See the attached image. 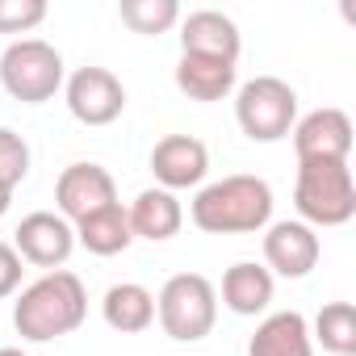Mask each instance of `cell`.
Listing matches in <instances>:
<instances>
[{"mask_svg": "<svg viewBox=\"0 0 356 356\" xmlns=\"http://www.w3.org/2000/svg\"><path fill=\"white\" fill-rule=\"evenodd\" d=\"M88 318V289L76 273L55 268L42 273L34 285L22 289V298L13 302V327L22 339L30 343H51L72 335L80 323Z\"/></svg>", "mask_w": 356, "mask_h": 356, "instance_id": "6da1fadb", "label": "cell"}, {"mask_svg": "<svg viewBox=\"0 0 356 356\" xmlns=\"http://www.w3.org/2000/svg\"><path fill=\"white\" fill-rule=\"evenodd\" d=\"M189 218L206 235H256L273 222V189L264 176H222V181L197 189Z\"/></svg>", "mask_w": 356, "mask_h": 356, "instance_id": "7a4b0ae2", "label": "cell"}, {"mask_svg": "<svg viewBox=\"0 0 356 356\" xmlns=\"http://www.w3.org/2000/svg\"><path fill=\"white\" fill-rule=\"evenodd\" d=\"M293 206L298 222L306 227H343L356 214V181L348 159H327V163H298L293 181Z\"/></svg>", "mask_w": 356, "mask_h": 356, "instance_id": "3957f363", "label": "cell"}, {"mask_svg": "<svg viewBox=\"0 0 356 356\" xmlns=\"http://www.w3.org/2000/svg\"><path fill=\"white\" fill-rule=\"evenodd\" d=\"M155 318L168 339L197 343L218 323V289L202 273H176L163 281V289L155 298Z\"/></svg>", "mask_w": 356, "mask_h": 356, "instance_id": "277c9868", "label": "cell"}, {"mask_svg": "<svg viewBox=\"0 0 356 356\" xmlns=\"http://www.w3.org/2000/svg\"><path fill=\"white\" fill-rule=\"evenodd\" d=\"M63 55L42 38H17L0 55V88L22 105H42L63 88Z\"/></svg>", "mask_w": 356, "mask_h": 356, "instance_id": "5b68a950", "label": "cell"}, {"mask_svg": "<svg viewBox=\"0 0 356 356\" xmlns=\"http://www.w3.org/2000/svg\"><path fill=\"white\" fill-rule=\"evenodd\" d=\"M235 122L252 143H281L298 122V92L281 76H256L235 92Z\"/></svg>", "mask_w": 356, "mask_h": 356, "instance_id": "8992f818", "label": "cell"}, {"mask_svg": "<svg viewBox=\"0 0 356 356\" xmlns=\"http://www.w3.org/2000/svg\"><path fill=\"white\" fill-rule=\"evenodd\" d=\"M63 97L76 122L84 126H109L126 109V88L109 67H80L63 80Z\"/></svg>", "mask_w": 356, "mask_h": 356, "instance_id": "52a82bcc", "label": "cell"}, {"mask_svg": "<svg viewBox=\"0 0 356 356\" xmlns=\"http://www.w3.org/2000/svg\"><path fill=\"white\" fill-rule=\"evenodd\" d=\"M13 252L22 256V264H34V268L55 273L76 252V227L67 218L51 214V210H34L13 231Z\"/></svg>", "mask_w": 356, "mask_h": 356, "instance_id": "ba28073f", "label": "cell"}, {"mask_svg": "<svg viewBox=\"0 0 356 356\" xmlns=\"http://www.w3.org/2000/svg\"><path fill=\"white\" fill-rule=\"evenodd\" d=\"M55 206H59V218H67L76 227L88 214H97L105 206H118V185L101 163H72L55 181Z\"/></svg>", "mask_w": 356, "mask_h": 356, "instance_id": "9c48e42d", "label": "cell"}, {"mask_svg": "<svg viewBox=\"0 0 356 356\" xmlns=\"http://www.w3.org/2000/svg\"><path fill=\"white\" fill-rule=\"evenodd\" d=\"M151 172H155L159 189H168V193L197 189L210 172V151L193 134H168L151 147Z\"/></svg>", "mask_w": 356, "mask_h": 356, "instance_id": "30bf717a", "label": "cell"}, {"mask_svg": "<svg viewBox=\"0 0 356 356\" xmlns=\"http://www.w3.org/2000/svg\"><path fill=\"white\" fill-rule=\"evenodd\" d=\"M293 151L298 163H327V159H348L352 155V122L343 109H314L302 122H293Z\"/></svg>", "mask_w": 356, "mask_h": 356, "instance_id": "8fae6325", "label": "cell"}, {"mask_svg": "<svg viewBox=\"0 0 356 356\" xmlns=\"http://www.w3.org/2000/svg\"><path fill=\"white\" fill-rule=\"evenodd\" d=\"M318 256H323V243H318L314 227L289 222V218L285 222H268V231H264V268L268 273L298 281V277H306L318 264Z\"/></svg>", "mask_w": 356, "mask_h": 356, "instance_id": "7c38bea8", "label": "cell"}, {"mask_svg": "<svg viewBox=\"0 0 356 356\" xmlns=\"http://www.w3.org/2000/svg\"><path fill=\"white\" fill-rule=\"evenodd\" d=\"M243 38L239 26L218 13V9H197L189 17H181V55H202V59H222V63H239Z\"/></svg>", "mask_w": 356, "mask_h": 356, "instance_id": "4fadbf2b", "label": "cell"}, {"mask_svg": "<svg viewBox=\"0 0 356 356\" xmlns=\"http://www.w3.org/2000/svg\"><path fill=\"white\" fill-rule=\"evenodd\" d=\"M248 356H314L310 323L298 310H277L268 314L256 335L248 339Z\"/></svg>", "mask_w": 356, "mask_h": 356, "instance_id": "5bb4252c", "label": "cell"}, {"mask_svg": "<svg viewBox=\"0 0 356 356\" xmlns=\"http://www.w3.org/2000/svg\"><path fill=\"white\" fill-rule=\"evenodd\" d=\"M273 273L264 264H252V260H239L222 273V306L231 314H243V318H256L268 310L273 302Z\"/></svg>", "mask_w": 356, "mask_h": 356, "instance_id": "9a60e30c", "label": "cell"}, {"mask_svg": "<svg viewBox=\"0 0 356 356\" xmlns=\"http://www.w3.org/2000/svg\"><path fill=\"white\" fill-rule=\"evenodd\" d=\"M126 218H130V235L134 239L163 243V239H172L176 231H181L185 210H181V202H176V193H168V189H143L134 197V206L126 210Z\"/></svg>", "mask_w": 356, "mask_h": 356, "instance_id": "2e32d148", "label": "cell"}, {"mask_svg": "<svg viewBox=\"0 0 356 356\" xmlns=\"http://www.w3.org/2000/svg\"><path fill=\"white\" fill-rule=\"evenodd\" d=\"M235 80H239V67L235 63H222V59H202V55H181L176 63V88H181L189 101H222L235 92Z\"/></svg>", "mask_w": 356, "mask_h": 356, "instance_id": "e0dca14e", "label": "cell"}, {"mask_svg": "<svg viewBox=\"0 0 356 356\" xmlns=\"http://www.w3.org/2000/svg\"><path fill=\"white\" fill-rule=\"evenodd\" d=\"M101 314L113 331L122 335H138L155 323V293L138 281H122V285H109L105 298H101Z\"/></svg>", "mask_w": 356, "mask_h": 356, "instance_id": "ac0fdd59", "label": "cell"}, {"mask_svg": "<svg viewBox=\"0 0 356 356\" xmlns=\"http://www.w3.org/2000/svg\"><path fill=\"white\" fill-rule=\"evenodd\" d=\"M76 243L84 252H92V256H118V252H126L134 243V235H130V218H126L122 202L88 214L84 222H76Z\"/></svg>", "mask_w": 356, "mask_h": 356, "instance_id": "d6986e66", "label": "cell"}, {"mask_svg": "<svg viewBox=\"0 0 356 356\" xmlns=\"http://www.w3.org/2000/svg\"><path fill=\"white\" fill-rule=\"evenodd\" d=\"M310 339H318L327 356H356V310H352V302H327L314 318Z\"/></svg>", "mask_w": 356, "mask_h": 356, "instance_id": "ffe728a7", "label": "cell"}, {"mask_svg": "<svg viewBox=\"0 0 356 356\" xmlns=\"http://www.w3.org/2000/svg\"><path fill=\"white\" fill-rule=\"evenodd\" d=\"M118 13L134 34H168L172 26H181V5L176 0H122Z\"/></svg>", "mask_w": 356, "mask_h": 356, "instance_id": "44dd1931", "label": "cell"}, {"mask_svg": "<svg viewBox=\"0 0 356 356\" xmlns=\"http://www.w3.org/2000/svg\"><path fill=\"white\" fill-rule=\"evenodd\" d=\"M26 172H30V147L17 130L9 126H0V189H17L26 181Z\"/></svg>", "mask_w": 356, "mask_h": 356, "instance_id": "7402d4cb", "label": "cell"}, {"mask_svg": "<svg viewBox=\"0 0 356 356\" xmlns=\"http://www.w3.org/2000/svg\"><path fill=\"white\" fill-rule=\"evenodd\" d=\"M47 22L42 0H0V34H30Z\"/></svg>", "mask_w": 356, "mask_h": 356, "instance_id": "603a6c76", "label": "cell"}, {"mask_svg": "<svg viewBox=\"0 0 356 356\" xmlns=\"http://www.w3.org/2000/svg\"><path fill=\"white\" fill-rule=\"evenodd\" d=\"M22 256L13 252V243L0 239V298H13L22 289Z\"/></svg>", "mask_w": 356, "mask_h": 356, "instance_id": "cb8c5ba5", "label": "cell"}, {"mask_svg": "<svg viewBox=\"0 0 356 356\" xmlns=\"http://www.w3.org/2000/svg\"><path fill=\"white\" fill-rule=\"evenodd\" d=\"M9 206H13V193H9V189H0V218L9 214Z\"/></svg>", "mask_w": 356, "mask_h": 356, "instance_id": "d4e9b609", "label": "cell"}, {"mask_svg": "<svg viewBox=\"0 0 356 356\" xmlns=\"http://www.w3.org/2000/svg\"><path fill=\"white\" fill-rule=\"evenodd\" d=\"M0 356H30V352H22V348H0Z\"/></svg>", "mask_w": 356, "mask_h": 356, "instance_id": "484cf974", "label": "cell"}]
</instances>
